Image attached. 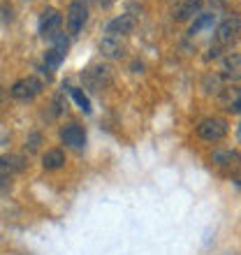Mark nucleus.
Here are the masks:
<instances>
[{
  "instance_id": "nucleus-1",
  "label": "nucleus",
  "mask_w": 241,
  "mask_h": 255,
  "mask_svg": "<svg viewBox=\"0 0 241 255\" xmlns=\"http://www.w3.org/2000/svg\"><path fill=\"white\" fill-rule=\"evenodd\" d=\"M239 37H241V16L239 14H230L216 28V44L218 47H230Z\"/></svg>"
},
{
  "instance_id": "nucleus-2",
  "label": "nucleus",
  "mask_w": 241,
  "mask_h": 255,
  "mask_svg": "<svg viewBox=\"0 0 241 255\" xmlns=\"http://www.w3.org/2000/svg\"><path fill=\"white\" fill-rule=\"evenodd\" d=\"M42 88H44V84L37 77H23L9 88V93H12V98H16L21 102H30L42 93Z\"/></svg>"
},
{
  "instance_id": "nucleus-3",
  "label": "nucleus",
  "mask_w": 241,
  "mask_h": 255,
  "mask_svg": "<svg viewBox=\"0 0 241 255\" xmlns=\"http://www.w3.org/2000/svg\"><path fill=\"white\" fill-rule=\"evenodd\" d=\"M197 134H200L204 141H221L225 134H228V123L223 119H216V116H209L204 121H200L197 126Z\"/></svg>"
},
{
  "instance_id": "nucleus-4",
  "label": "nucleus",
  "mask_w": 241,
  "mask_h": 255,
  "mask_svg": "<svg viewBox=\"0 0 241 255\" xmlns=\"http://www.w3.org/2000/svg\"><path fill=\"white\" fill-rule=\"evenodd\" d=\"M67 30L72 35H77L84 28V23H86V19H88V9H86V5L81 2V0H72L70 2V7H67Z\"/></svg>"
},
{
  "instance_id": "nucleus-5",
  "label": "nucleus",
  "mask_w": 241,
  "mask_h": 255,
  "mask_svg": "<svg viewBox=\"0 0 241 255\" xmlns=\"http://www.w3.org/2000/svg\"><path fill=\"white\" fill-rule=\"evenodd\" d=\"M26 167V162L21 155H0V186H7V181L12 179V174L21 172V169Z\"/></svg>"
},
{
  "instance_id": "nucleus-6",
  "label": "nucleus",
  "mask_w": 241,
  "mask_h": 255,
  "mask_svg": "<svg viewBox=\"0 0 241 255\" xmlns=\"http://www.w3.org/2000/svg\"><path fill=\"white\" fill-rule=\"evenodd\" d=\"M221 77L223 81H237L241 79V54L230 51L221 58Z\"/></svg>"
},
{
  "instance_id": "nucleus-7",
  "label": "nucleus",
  "mask_w": 241,
  "mask_h": 255,
  "mask_svg": "<svg viewBox=\"0 0 241 255\" xmlns=\"http://www.w3.org/2000/svg\"><path fill=\"white\" fill-rule=\"evenodd\" d=\"M211 165L225 169V172H235V169L241 167V155L232 148H221V151H216L211 155Z\"/></svg>"
},
{
  "instance_id": "nucleus-8",
  "label": "nucleus",
  "mask_w": 241,
  "mask_h": 255,
  "mask_svg": "<svg viewBox=\"0 0 241 255\" xmlns=\"http://www.w3.org/2000/svg\"><path fill=\"white\" fill-rule=\"evenodd\" d=\"M60 23H63V14H60L58 9H54V7H47L40 16V33L44 35V37H54V35L58 33Z\"/></svg>"
},
{
  "instance_id": "nucleus-9",
  "label": "nucleus",
  "mask_w": 241,
  "mask_h": 255,
  "mask_svg": "<svg viewBox=\"0 0 241 255\" xmlns=\"http://www.w3.org/2000/svg\"><path fill=\"white\" fill-rule=\"evenodd\" d=\"M109 81H112V72H109V67H88L86 72H84V84L88 88H93V91H100V88L109 86Z\"/></svg>"
},
{
  "instance_id": "nucleus-10",
  "label": "nucleus",
  "mask_w": 241,
  "mask_h": 255,
  "mask_svg": "<svg viewBox=\"0 0 241 255\" xmlns=\"http://www.w3.org/2000/svg\"><path fill=\"white\" fill-rule=\"evenodd\" d=\"M218 102L228 112H241V86H237V84L223 86V91L218 93Z\"/></svg>"
},
{
  "instance_id": "nucleus-11",
  "label": "nucleus",
  "mask_w": 241,
  "mask_h": 255,
  "mask_svg": "<svg viewBox=\"0 0 241 255\" xmlns=\"http://www.w3.org/2000/svg\"><path fill=\"white\" fill-rule=\"evenodd\" d=\"M60 139H63V144H67V146H72V148H84L86 132L77 123H67V126L60 128Z\"/></svg>"
},
{
  "instance_id": "nucleus-12",
  "label": "nucleus",
  "mask_w": 241,
  "mask_h": 255,
  "mask_svg": "<svg viewBox=\"0 0 241 255\" xmlns=\"http://www.w3.org/2000/svg\"><path fill=\"white\" fill-rule=\"evenodd\" d=\"M200 12H202V0H183V2H179V5L174 7L172 19L183 23V21H190L193 16H197Z\"/></svg>"
},
{
  "instance_id": "nucleus-13",
  "label": "nucleus",
  "mask_w": 241,
  "mask_h": 255,
  "mask_svg": "<svg viewBox=\"0 0 241 255\" xmlns=\"http://www.w3.org/2000/svg\"><path fill=\"white\" fill-rule=\"evenodd\" d=\"M134 28V19L130 16V14H120V16H116L114 21H109L107 23V33L112 35V37H116V35H127L132 33Z\"/></svg>"
},
{
  "instance_id": "nucleus-14",
  "label": "nucleus",
  "mask_w": 241,
  "mask_h": 255,
  "mask_svg": "<svg viewBox=\"0 0 241 255\" xmlns=\"http://www.w3.org/2000/svg\"><path fill=\"white\" fill-rule=\"evenodd\" d=\"M100 54L105 56V58L116 61V58H120V56H123V44H120L119 37L107 35V37H102V42H100Z\"/></svg>"
},
{
  "instance_id": "nucleus-15",
  "label": "nucleus",
  "mask_w": 241,
  "mask_h": 255,
  "mask_svg": "<svg viewBox=\"0 0 241 255\" xmlns=\"http://www.w3.org/2000/svg\"><path fill=\"white\" fill-rule=\"evenodd\" d=\"M65 165V153L60 148H49L47 153L42 155V167L44 169H60Z\"/></svg>"
},
{
  "instance_id": "nucleus-16",
  "label": "nucleus",
  "mask_w": 241,
  "mask_h": 255,
  "mask_svg": "<svg viewBox=\"0 0 241 255\" xmlns=\"http://www.w3.org/2000/svg\"><path fill=\"white\" fill-rule=\"evenodd\" d=\"M214 19H216V14H211V12H200L197 16H195L193 26H190V30H188V33H190V35H197L200 30H204V28H211V26H214Z\"/></svg>"
},
{
  "instance_id": "nucleus-17",
  "label": "nucleus",
  "mask_w": 241,
  "mask_h": 255,
  "mask_svg": "<svg viewBox=\"0 0 241 255\" xmlns=\"http://www.w3.org/2000/svg\"><path fill=\"white\" fill-rule=\"evenodd\" d=\"M202 86H204V91H207V93H221V91H223V77H221V72H209L207 77H204V81H202Z\"/></svg>"
},
{
  "instance_id": "nucleus-18",
  "label": "nucleus",
  "mask_w": 241,
  "mask_h": 255,
  "mask_svg": "<svg viewBox=\"0 0 241 255\" xmlns=\"http://www.w3.org/2000/svg\"><path fill=\"white\" fill-rule=\"evenodd\" d=\"M72 93V98H74V102L79 105V109H84V112H91V102H88V95L81 91V88H72L70 91Z\"/></svg>"
},
{
  "instance_id": "nucleus-19",
  "label": "nucleus",
  "mask_w": 241,
  "mask_h": 255,
  "mask_svg": "<svg viewBox=\"0 0 241 255\" xmlns=\"http://www.w3.org/2000/svg\"><path fill=\"white\" fill-rule=\"evenodd\" d=\"M221 51H223V47H218V44H216V47H211V49H209V54H207V61L218 58V56H221Z\"/></svg>"
},
{
  "instance_id": "nucleus-20",
  "label": "nucleus",
  "mask_w": 241,
  "mask_h": 255,
  "mask_svg": "<svg viewBox=\"0 0 241 255\" xmlns=\"http://www.w3.org/2000/svg\"><path fill=\"white\" fill-rule=\"evenodd\" d=\"M40 134H33V137H30V139H28V144H30V146H28V151H37V144H40Z\"/></svg>"
},
{
  "instance_id": "nucleus-21",
  "label": "nucleus",
  "mask_w": 241,
  "mask_h": 255,
  "mask_svg": "<svg viewBox=\"0 0 241 255\" xmlns=\"http://www.w3.org/2000/svg\"><path fill=\"white\" fill-rule=\"evenodd\" d=\"M235 183H237V186H239V188H241V174H239V176H237V179H235Z\"/></svg>"
},
{
  "instance_id": "nucleus-22",
  "label": "nucleus",
  "mask_w": 241,
  "mask_h": 255,
  "mask_svg": "<svg viewBox=\"0 0 241 255\" xmlns=\"http://www.w3.org/2000/svg\"><path fill=\"white\" fill-rule=\"evenodd\" d=\"M100 2H102V5H109V2H112V0H100Z\"/></svg>"
},
{
  "instance_id": "nucleus-23",
  "label": "nucleus",
  "mask_w": 241,
  "mask_h": 255,
  "mask_svg": "<svg viewBox=\"0 0 241 255\" xmlns=\"http://www.w3.org/2000/svg\"><path fill=\"white\" fill-rule=\"evenodd\" d=\"M2 98H5V93H2V91H0V102H2Z\"/></svg>"
},
{
  "instance_id": "nucleus-24",
  "label": "nucleus",
  "mask_w": 241,
  "mask_h": 255,
  "mask_svg": "<svg viewBox=\"0 0 241 255\" xmlns=\"http://www.w3.org/2000/svg\"><path fill=\"white\" fill-rule=\"evenodd\" d=\"M218 2H225V0H218Z\"/></svg>"
}]
</instances>
